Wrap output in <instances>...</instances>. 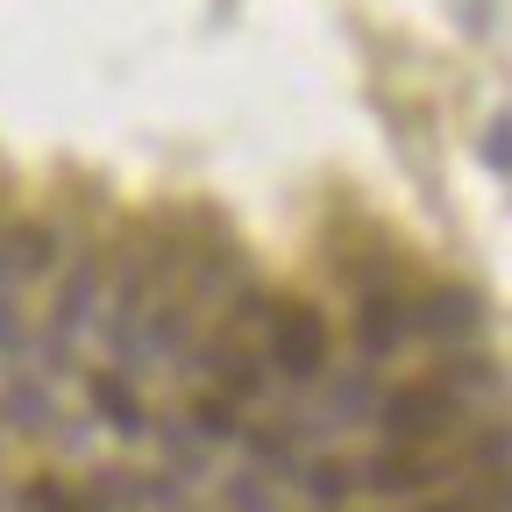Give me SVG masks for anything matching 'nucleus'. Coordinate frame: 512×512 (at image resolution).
Listing matches in <instances>:
<instances>
[{
    "mask_svg": "<svg viewBox=\"0 0 512 512\" xmlns=\"http://www.w3.org/2000/svg\"><path fill=\"white\" fill-rule=\"evenodd\" d=\"M456 392H441V384H406V392H392V399H384V434H392L399 448H427L434 434H448V427H456Z\"/></svg>",
    "mask_w": 512,
    "mask_h": 512,
    "instance_id": "obj_1",
    "label": "nucleus"
},
{
    "mask_svg": "<svg viewBox=\"0 0 512 512\" xmlns=\"http://www.w3.org/2000/svg\"><path fill=\"white\" fill-rule=\"evenodd\" d=\"M271 363L285 377H320L328 370V328L313 306H278L271 313Z\"/></svg>",
    "mask_w": 512,
    "mask_h": 512,
    "instance_id": "obj_2",
    "label": "nucleus"
},
{
    "mask_svg": "<svg viewBox=\"0 0 512 512\" xmlns=\"http://www.w3.org/2000/svg\"><path fill=\"white\" fill-rule=\"evenodd\" d=\"M441 477H448V463L441 456H413V448L377 456V463L356 470V484H370V491H420V484H441Z\"/></svg>",
    "mask_w": 512,
    "mask_h": 512,
    "instance_id": "obj_3",
    "label": "nucleus"
},
{
    "mask_svg": "<svg viewBox=\"0 0 512 512\" xmlns=\"http://www.w3.org/2000/svg\"><path fill=\"white\" fill-rule=\"evenodd\" d=\"M420 328H427L434 342H463V335L477 328V299H470V292H434V299L420 306Z\"/></svg>",
    "mask_w": 512,
    "mask_h": 512,
    "instance_id": "obj_4",
    "label": "nucleus"
},
{
    "mask_svg": "<svg viewBox=\"0 0 512 512\" xmlns=\"http://www.w3.org/2000/svg\"><path fill=\"white\" fill-rule=\"evenodd\" d=\"M356 342H363V356H392V349L406 342V306H392V299H363Z\"/></svg>",
    "mask_w": 512,
    "mask_h": 512,
    "instance_id": "obj_5",
    "label": "nucleus"
},
{
    "mask_svg": "<svg viewBox=\"0 0 512 512\" xmlns=\"http://www.w3.org/2000/svg\"><path fill=\"white\" fill-rule=\"evenodd\" d=\"M93 406H100L121 434H143V406L128 399V384H121V377H93Z\"/></svg>",
    "mask_w": 512,
    "mask_h": 512,
    "instance_id": "obj_6",
    "label": "nucleus"
},
{
    "mask_svg": "<svg viewBox=\"0 0 512 512\" xmlns=\"http://www.w3.org/2000/svg\"><path fill=\"white\" fill-rule=\"evenodd\" d=\"M43 264H50V235H43V228H15L8 256H0V271H8V278H29V271H43Z\"/></svg>",
    "mask_w": 512,
    "mask_h": 512,
    "instance_id": "obj_7",
    "label": "nucleus"
},
{
    "mask_svg": "<svg viewBox=\"0 0 512 512\" xmlns=\"http://www.w3.org/2000/svg\"><path fill=\"white\" fill-rule=\"evenodd\" d=\"M29 512H93V505H86V498H72L64 484H36V491H29Z\"/></svg>",
    "mask_w": 512,
    "mask_h": 512,
    "instance_id": "obj_8",
    "label": "nucleus"
},
{
    "mask_svg": "<svg viewBox=\"0 0 512 512\" xmlns=\"http://www.w3.org/2000/svg\"><path fill=\"white\" fill-rule=\"evenodd\" d=\"M427 512H512V491H470V498H441V505H427Z\"/></svg>",
    "mask_w": 512,
    "mask_h": 512,
    "instance_id": "obj_9",
    "label": "nucleus"
},
{
    "mask_svg": "<svg viewBox=\"0 0 512 512\" xmlns=\"http://www.w3.org/2000/svg\"><path fill=\"white\" fill-rule=\"evenodd\" d=\"M8 285H15V278L0 271V349H15V342H22V320H15V292H8Z\"/></svg>",
    "mask_w": 512,
    "mask_h": 512,
    "instance_id": "obj_10",
    "label": "nucleus"
},
{
    "mask_svg": "<svg viewBox=\"0 0 512 512\" xmlns=\"http://www.w3.org/2000/svg\"><path fill=\"white\" fill-rule=\"evenodd\" d=\"M484 150H491V164H505V171H512V121H498V128H491Z\"/></svg>",
    "mask_w": 512,
    "mask_h": 512,
    "instance_id": "obj_11",
    "label": "nucleus"
}]
</instances>
